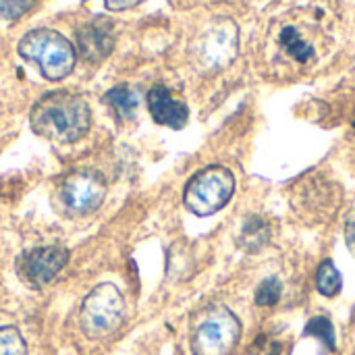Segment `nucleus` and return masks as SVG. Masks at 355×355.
I'll return each instance as SVG.
<instances>
[{
  "label": "nucleus",
  "instance_id": "f257e3e1",
  "mask_svg": "<svg viewBox=\"0 0 355 355\" xmlns=\"http://www.w3.org/2000/svg\"><path fill=\"white\" fill-rule=\"evenodd\" d=\"M29 123L40 137L56 144H73L87 135L92 110L79 94L58 89L42 96L33 104Z\"/></svg>",
  "mask_w": 355,
  "mask_h": 355
},
{
  "label": "nucleus",
  "instance_id": "f03ea898",
  "mask_svg": "<svg viewBox=\"0 0 355 355\" xmlns=\"http://www.w3.org/2000/svg\"><path fill=\"white\" fill-rule=\"evenodd\" d=\"M17 50L25 60L35 62L40 73L50 81H60L71 75L77 62L75 46L62 33L46 27L25 33Z\"/></svg>",
  "mask_w": 355,
  "mask_h": 355
},
{
  "label": "nucleus",
  "instance_id": "7ed1b4c3",
  "mask_svg": "<svg viewBox=\"0 0 355 355\" xmlns=\"http://www.w3.org/2000/svg\"><path fill=\"white\" fill-rule=\"evenodd\" d=\"M239 339V318L225 306H210L196 316L189 343L196 355H231Z\"/></svg>",
  "mask_w": 355,
  "mask_h": 355
},
{
  "label": "nucleus",
  "instance_id": "20e7f679",
  "mask_svg": "<svg viewBox=\"0 0 355 355\" xmlns=\"http://www.w3.org/2000/svg\"><path fill=\"white\" fill-rule=\"evenodd\" d=\"M125 322V300L116 285L100 283L81 304L79 327L87 339H106Z\"/></svg>",
  "mask_w": 355,
  "mask_h": 355
},
{
  "label": "nucleus",
  "instance_id": "39448f33",
  "mask_svg": "<svg viewBox=\"0 0 355 355\" xmlns=\"http://www.w3.org/2000/svg\"><path fill=\"white\" fill-rule=\"evenodd\" d=\"M235 193V177L227 166L212 164L196 173L185 185V206L196 216H212L223 210Z\"/></svg>",
  "mask_w": 355,
  "mask_h": 355
},
{
  "label": "nucleus",
  "instance_id": "423d86ee",
  "mask_svg": "<svg viewBox=\"0 0 355 355\" xmlns=\"http://www.w3.org/2000/svg\"><path fill=\"white\" fill-rule=\"evenodd\" d=\"M291 206L300 218L308 223L331 220L341 208V185L329 181L322 173H314L297 181L291 193Z\"/></svg>",
  "mask_w": 355,
  "mask_h": 355
},
{
  "label": "nucleus",
  "instance_id": "0eeeda50",
  "mask_svg": "<svg viewBox=\"0 0 355 355\" xmlns=\"http://www.w3.org/2000/svg\"><path fill=\"white\" fill-rule=\"evenodd\" d=\"M106 198V179L96 168H77L64 177L58 189L62 210L73 216L94 214Z\"/></svg>",
  "mask_w": 355,
  "mask_h": 355
},
{
  "label": "nucleus",
  "instance_id": "6e6552de",
  "mask_svg": "<svg viewBox=\"0 0 355 355\" xmlns=\"http://www.w3.org/2000/svg\"><path fill=\"white\" fill-rule=\"evenodd\" d=\"M69 262V252L64 248H37L27 252L21 258L19 264V272L21 279L33 287V289H42L48 283L54 281V277L64 268V264Z\"/></svg>",
  "mask_w": 355,
  "mask_h": 355
},
{
  "label": "nucleus",
  "instance_id": "1a4fd4ad",
  "mask_svg": "<svg viewBox=\"0 0 355 355\" xmlns=\"http://www.w3.org/2000/svg\"><path fill=\"white\" fill-rule=\"evenodd\" d=\"M114 42H116L114 23L106 17L87 21L75 31V44H77L75 50L89 64L104 62L114 50Z\"/></svg>",
  "mask_w": 355,
  "mask_h": 355
},
{
  "label": "nucleus",
  "instance_id": "9d476101",
  "mask_svg": "<svg viewBox=\"0 0 355 355\" xmlns=\"http://www.w3.org/2000/svg\"><path fill=\"white\" fill-rule=\"evenodd\" d=\"M148 108L158 125L171 129H183L189 121V108L183 100H177L168 87L154 85L148 92Z\"/></svg>",
  "mask_w": 355,
  "mask_h": 355
},
{
  "label": "nucleus",
  "instance_id": "9b49d317",
  "mask_svg": "<svg viewBox=\"0 0 355 355\" xmlns=\"http://www.w3.org/2000/svg\"><path fill=\"white\" fill-rule=\"evenodd\" d=\"M277 48L287 60H291L297 67H308L316 58L314 42L304 31V27H300L295 23H287L281 27V31L277 35Z\"/></svg>",
  "mask_w": 355,
  "mask_h": 355
},
{
  "label": "nucleus",
  "instance_id": "f8f14e48",
  "mask_svg": "<svg viewBox=\"0 0 355 355\" xmlns=\"http://www.w3.org/2000/svg\"><path fill=\"white\" fill-rule=\"evenodd\" d=\"M272 241V223L264 216H248L239 229V235H237V245L248 252V254H254V252H262L268 243Z\"/></svg>",
  "mask_w": 355,
  "mask_h": 355
},
{
  "label": "nucleus",
  "instance_id": "ddd939ff",
  "mask_svg": "<svg viewBox=\"0 0 355 355\" xmlns=\"http://www.w3.org/2000/svg\"><path fill=\"white\" fill-rule=\"evenodd\" d=\"M104 102L123 121L133 119L135 116V110H137V104H139L135 89H131L129 85H116V87L108 89L106 96H104Z\"/></svg>",
  "mask_w": 355,
  "mask_h": 355
},
{
  "label": "nucleus",
  "instance_id": "4468645a",
  "mask_svg": "<svg viewBox=\"0 0 355 355\" xmlns=\"http://www.w3.org/2000/svg\"><path fill=\"white\" fill-rule=\"evenodd\" d=\"M343 287V277L341 272L337 270V266L331 262V260H324L318 268V275H316V289L320 295L324 297H335L339 295Z\"/></svg>",
  "mask_w": 355,
  "mask_h": 355
},
{
  "label": "nucleus",
  "instance_id": "2eb2a0df",
  "mask_svg": "<svg viewBox=\"0 0 355 355\" xmlns=\"http://www.w3.org/2000/svg\"><path fill=\"white\" fill-rule=\"evenodd\" d=\"M304 335H308V337H316L318 341H322V345H324L329 352H335V349H337L335 327H333V322H331L327 316H316V318H312V320L306 324Z\"/></svg>",
  "mask_w": 355,
  "mask_h": 355
},
{
  "label": "nucleus",
  "instance_id": "dca6fc26",
  "mask_svg": "<svg viewBox=\"0 0 355 355\" xmlns=\"http://www.w3.org/2000/svg\"><path fill=\"white\" fill-rule=\"evenodd\" d=\"M0 355H27V345L15 327L0 329Z\"/></svg>",
  "mask_w": 355,
  "mask_h": 355
},
{
  "label": "nucleus",
  "instance_id": "f3484780",
  "mask_svg": "<svg viewBox=\"0 0 355 355\" xmlns=\"http://www.w3.org/2000/svg\"><path fill=\"white\" fill-rule=\"evenodd\" d=\"M281 295H283V285H281V281H279V279H266V281H262V283L258 285V289H256V304H258L260 308H270V306L279 304Z\"/></svg>",
  "mask_w": 355,
  "mask_h": 355
},
{
  "label": "nucleus",
  "instance_id": "a211bd4d",
  "mask_svg": "<svg viewBox=\"0 0 355 355\" xmlns=\"http://www.w3.org/2000/svg\"><path fill=\"white\" fill-rule=\"evenodd\" d=\"M35 0H0V17L4 21H17L31 10Z\"/></svg>",
  "mask_w": 355,
  "mask_h": 355
},
{
  "label": "nucleus",
  "instance_id": "6ab92c4d",
  "mask_svg": "<svg viewBox=\"0 0 355 355\" xmlns=\"http://www.w3.org/2000/svg\"><path fill=\"white\" fill-rule=\"evenodd\" d=\"M345 243L355 258V212L347 216V223H345Z\"/></svg>",
  "mask_w": 355,
  "mask_h": 355
},
{
  "label": "nucleus",
  "instance_id": "aec40b11",
  "mask_svg": "<svg viewBox=\"0 0 355 355\" xmlns=\"http://www.w3.org/2000/svg\"><path fill=\"white\" fill-rule=\"evenodd\" d=\"M141 0H104L106 8L108 10H127V8H133L137 6Z\"/></svg>",
  "mask_w": 355,
  "mask_h": 355
}]
</instances>
